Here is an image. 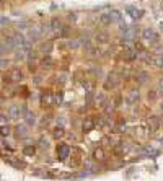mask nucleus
Instances as JSON below:
<instances>
[{
	"mask_svg": "<svg viewBox=\"0 0 163 181\" xmlns=\"http://www.w3.org/2000/svg\"><path fill=\"white\" fill-rule=\"evenodd\" d=\"M142 39L147 41V43H150V44H157L158 39H160V36H158V33H157L155 30H152V28H145V30L142 31Z\"/></svg>",
	"mask_w": 163,
	"mask_h": 181,
	"instance_id": "f257e3e1",
	"label": "nucleus"
},
{
	"mask_svg": "<svg viewBox=\"0 0 163 181\" xmlns=\"http://www.w3.org/2000/svg\"><path fill=\"white\" fill-rule=\"evenodd\" d=\"M122 31H124V35H122V43H131L134 39H137V30L134 26H126L122 28Z\"/></svg>",
	"mask_w": 163,
	"mask_h": 181,
	"instance_id": "f03ea898",
	"label": "nucleus"
},
{
	"mask_svg": "<svg viewBox=\"0 0 163 181\" xmlns=\"http://www.w3.org/2000/svg\"><path fill=\"white\" fill-rule=\"evenodd\" d=\"M7 78H8V82H21L23 80V72L18 67H13V69H10Z\"/></svg>",
	"mask_w": 163,
	"mask_h": 181,
	"instance_id": "7ed1b4c3",
	"label": "nucleus"
},
{
	"mask_svg": "<svg viewBox=\"0 0 163 181\" xmlns=\"http://www.w3.org/2000/svg\"><path fill=\"white\" fill-rule=\"evenodd\" d=\"M25 114H26L25 106H11L10 108V116L11 117H23Z\"/></svg>",
	"mask_w": 163,
	"mask_h": 181,
	"instance_id": "20e7f679",
	"label": "nucleus"
},
{
	"mask_svg": "<svg viewBox=\"0 0 163 181\" xmlns=\"http://www.w3.org/2000/svg\"><path fill=\"white\" fill-rule=\"evenodd\" d=\"M119 78L116 77V75H108V78H106V82H104V88L106 90H109V88H116L119 85Z\"/></svg>",
	"mask_w": 163,
	"mask_h": 181,
	"instance_id": "39448f33",
	"label": "nucleus"
},
{
	"mask_svg": "<svg viewBox=\"0 0 163 181\" xmlns=\"http://www.w3.org/2000/svg\"><path fill=\"white\" fill-rule=\"evenodd\" d=\"M41 36H43V28L33 26L31 30H30V38H31V41H38Z\"/></svg>",
	"mask_w": 163,
	"mask_h": 181,
	"instance_id": "423d86ee",
	"label": "nucleus"
},
{
	"mask_svg": "<svg viewBox=\"0 0 163 181\" xmlns=\"http://www.w3.org/2000/svg\"><path fill=\"white\" fill-rule=\"evenodd\" d=\"M126 12L129 13L134 20H139V18H142V10H139L136 7H132V5H129V7L126 8Z\"/></svg>",
	"mask_w": 163,
	"mask_h": 181,
	"instance_id": "0eeeda50",
	"label": "nucleus"
},
{
	"mask_svg": "<svg viewBox=\"0 0 163 181\" xmlns=\"http://www.w3.org/2000/svg\"><path fill=\"white\" fill-rule=\"evenodd\" d=\"M109 13V20H111V23H119L121 18H122V13L118 12V10H111V12H108Z\"/></svg>",
	"mask_w": 163,
	"mask_h": 181,
	"instance_id": "6e6552de",
	"label": "nucleus"
},
{
	"mask_svg": "<svg viewBox=\"0 0 163 181\" xmlns=\"http://www.w3.org/2000/svg\"><path fill=\"white\" fill-rule=\"evenodd\" d=\"M137 100H139V92H137V90H131L129 95H127V103H129V105H134Z\"/></svg>",
	"mask_w": 163,
	"mask_h": 181,
	"instance_id": "1a4fd4ad",
	"label": "nucleus"
},
{
	"mask_svg": "<svg viewBox=\"0 0 163 181\" xmlns=\"http://www.w3.org/2000/svg\"><path fill=\"white\" fill-rule=\"evenodd\" d=\"M51 30L52 31H61L62 30V25H61V21L57 20V18H52L51 20Z\"/></svg>",
	"mask_w": 163,
	"mask_h": 181,
	"instance_id": "9d476101",
	"label": "nucleus"
},
{
	"mask_svg": "<svg viewBox=\"0 0 163 181\" xmlns=\"http://www.w3.org/2000/svg\"><path fill=\"white\" fill-rule=\"evenodd\" d=\"M136 80L139 82V83H145L148 80V73L147 72H139L137 75H136Z\"/></svg>",
	"mask_w": 163,
	"mask_h": 181,
	"instance_id": "9b49d317",
	"label": "nucleus"
},
{
	"mask_svg": "<svg viewBox=\"0 0 163 181\" xmlns=\"http://www.w3.org/2000/svg\"><path fill=\"white\" fill-rule=\"evenodd\" d=\"M152 64L155 67H158V69H163V56H155L152 59Z\"/></svg>",
	"mask_w": 163,
	"mask_h": 181,
	"instance_id": "f8f14e48",
	"label": "nucleus"
},
{
	"mask_svg": "<svg viewBox=\"0 0 163 181\" xmlns=\"http://www.w3.org/2000/svg\"><path fill=\"white\" fill-rule=\"evenodd\" d=\"M36 122V116H34V113H28L26 111V124L28 126H31V124Z\"/></svg>",
	"mask_w": 163,
	"mask_h": 181,
	"instance_id": "ddd939ff",
	"label": "nucleus"
},
{
	"mask_svg": "<svg viewBox=\"0 0 163 181\" xmlns=\"http://www.w3.org/2000/svg\"><path fill=\"white\" fill-rule=\"evenodd\" d=\"M100 23H101V25H111V20H109V13H101V16H100Z\"/></svg>",
	"mask_w": 163,
	"mask_h": 181,
	"instance_id": "4468645a",
	"label": "nucleus"
},
{
	"mask_svg": "<svg viewBox=\"0 0 163 181\" xmlns=\"http://www.w3.org/2000/svg\"><path fill=\"white\" fill-rule=\"evenodd\" d=\"M16 134H18V137H25V135L28 134L26 126H18V127H16Z\"/></svg>",
	"mask_w": 163,
	"mask_h": 181,
	"instance_id": "2eb2a0df",
	"label": "nucleus"
},
{
	"mask_svg": "<svg viewBox=\"0 0 163 181\" xmlns=\"http://www.w3.org/2000/svg\"><path fill=\"white\" fill-rule=\"evenodd\" d=\"M57 152H61V155H62L61 158H65V157L69 155V147H67V145H62L61 149H57Z\"/></svg>",
	"mask_w": 163,
	"mask_h": 181,
	"instance_id": "dca6fc26",
	"label": "nucleus"
},
{
	"mask_svg": "<svg viewBox=\"0 0 163 181\" xmlns=\"http://www.w3.org/2000/svg\"><path fill=\"white\" fill-rule=\"evenodd\" d=\"M51 49H52V43L51 41H48V44H43V47H41V51H43L44 54H49Z\"/></svg>",
	"mask_w": 163,
	"mask_h": 181,
	"instance_id": "f3484780",
	"label": "nucleus"
},
{
	"mask_svg": "<svg viewBox=\"0 0 163 181\" xmlns=\"http://www.w3.org/2000/svg\"><path fill=\"white\" fill-rule=\"evenodd\" d=\"M93 126H95V122H93V121H86V122H83V131H86V132H88L90 131V129H93Z\"/></svg>",
	"mask_w": 163,
	"mask_h": 181,
	"instance_id": "a211bd4d",
	"label": "nucleus"
},
{
	"mask_svg": "<svg viewBox=\"0 0 163 181\" xmlns=\"http://www.w3.org/2000/svg\"><path fill=\"white\" fill-rule=\"evenodd\" d=\"M96 39H98L100 43H106V41H108V35H106V33H101V35L96 36Z\"/></svg>",
	"mask_w": 163,
	"mask_h": 181,
	"instance_id": "6ab92c4d",
	"label": "nucleus"
},
{
	"mask_svg": "<svg viewBox=\"0 0 163 181\" xmlns=\"http://www.w3.org/2000/svg\"><path fill=\"white\" fill-rule=\"evenodd\" d=\"M23 154H25V155H33L34 154V147H25Z\"/></svg>",
	"mask_w": 163,
	"mask_h": 181,
	"instance_id": "aec40b11",
	"label": "nucleus"
},
{
	"mask_svg": "<svg viewBox=\"0 0 163 181\" xmlns=\"http://www.w3.org/2000/svg\"><path fill=\"white\" fill-rule=\"evenodd\" d=\"M0 134H2V135H8L10 134V127L2 126V127H0Z\"/></svg>",
	"mask_w": 163,
	"mask_h": 181,
	"instance_id": "412c9836",
	"label": "nucleus"
},
{
	"mask_svg": "<svg viewBox=\"0 0 163 181\" xmlns=\"http://www.w3.org/2000/svg\"><path fill=\"white\" fill-rule=\"evenodd\" d=\"M95 158L96 160H103V150H96L95 152Z\"/></svg>",
	"mask_w": 163,
	"mask_h": 181,
	"instance_id": "4be33fe9",
	"label": "nucleus"
},
{
	"mask_svg": "<svg viewBox=\"0 0 163 181\" xmlns=\"http://www.w3.org/2000/svg\"><path fill=\"white\" fill-rule=\"evenodd\" d=\"M51 64H52V60H51L49 57L43 60V67H48V69H49V67H51Z\"/></svg>",
	"mask_w": 163,
	"mask_h": 181,
	"instance_id": "5701e85b",
	"label": "nucleus"
},
{
	"mask_svg": "<svg viewBox=\"0 0 163 181\" xmlns=\"http://www.w3.org/2000/svg\"><path fill=\"white\" fill-rule=\"evenodd\" d=\"M64 132H62V129H56V132H54V137H62Z\"/></svg>",
	"mask_w": 163,
	"mask_h": 181,
	"instance_id": "b1692460",
	"label": "nucleus"
},
{
	"mask_svg": "<svg viewBox=\"0 0 163 181\" xmlns=\"http://www.w3.org/2000/svg\"><path fill=\"white\" fill-rule=\"evenodd\" d=\"M41 147H43V149H48V147H49V144H48V140H44V139H41Z\"/></svg>",
	"mask_w": 163,
	"mask_h": 181,
	"instance_id": "393cba45",
	"label": "nucleus"
},
{
	"mask_svg": "<svg viewBox=\"0 0 163 181\" xmlns=\"http://www.w3.org/2000/svg\"><path fill=\"white\" fill-rule=\"evenodd\" d=\"M8 65V60L7 59H0V67H7Z\"/></svg>",
	"mask_w": 163,
	"mask_h": 181,
	"instance_id": "a878e982",
	"label": "nucleus"
},
{
	"mask_svg": "<svg viewBox=\"0 0 163 181\" xmlns=\"http://www.w3.org/2000/svg\"><path fill=\"white\" fill-rule=\"evenodd\" d=\"M148 98H150V100H155V93H153V92H152V93L148 92Z\"/></svg>",
	"mask_w": 163,
	"mask_h": 181,
	"instance_id": "bb28decb",
	"label": "nucleus"
},
{
	"mask_svg": "<svg viewBox=\"0 0 163 181\" xmlns=\"http://www.w3.org/2000/svg\"><path fill=\"white\" fill-rule=\"evenodd\" d=\"M158 87H160V88H163V78H161V80L158 82Z\"/></svg>",
	"mask_w": 163,
	"mask_h": 181,
	"instance_id": "cd10ccee",
	"label": "nucleus"
},
{
	"mask_svg": "<svg viewBox=\"0 0 163 181\" xmlns=\"http://www.w3.org/2000/svg\"><path fill=\"white\" fill-rule=\"evenodd\" d=\"M160 109L163 111V98H161V101H160Z\"/></svg>",
	"mask_w": 163,
	"mask_h": 181,
	"instance_id": "c85d7f7f",
	"label": "nucleus"
}]
</instances>
